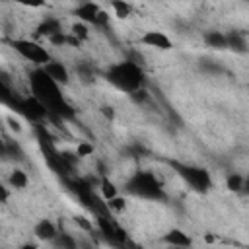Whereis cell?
<instances>
[{"mask_svg": "<svg viewBox=\"0 0 249 249\" xmlns=\"http://www.w3.org/2000/svg\"><path fill=\"white\" fill-rule=\"evenodd\" d=\"M105 76L117 89H121L124 93H132V91L144 88V82H146L144 70L140 68L138 62H132V60H123V62L111 64L107 68Z\"/></svg>", "mask_w": 249, "mask_h": 249, "instance_id": "obj_1", "label": "cell"}, {"mask_svg": "<svg viewBox=\"0 0 249 249\" xmlns=\"http://www.w3.org/2000/svg\"><path fill=\"white\" fill-rule=\"evenodd\" d=\"M126 191L130 195L150 198V200H163L165 193L161 189V183L152 171H136L128 181H126Z\"/></svg>", "mask_w": 249, "mask_h": 249, "instance_id": "obj_2", "label": "cell"}, {"mask_svg": "<svg viewBox=\"0 0 249 249\" xmlns=\"http://www.w3.org/2000/svg\"><path fill=\"white\" fill-rule=\"evenodd\" d=\"M29 84H31V95H33L35 99H39L45 107L62 97L60 86L54 84V82L43 72V68H35V70L31 72Z\"/></svg>", "mask_w": 249, "mask_h": 249, "instance_id": "obj_3", "label": "cell"}, {"mask_svg": "<svg viewBox=\"0 0 249 249\" xmlns=\"http://www.w3.org/2000/svg\"><path fill=\"white\" fill-rule=\"evenodd\" d=\"M10 45H12V49L16 53H19L25 60H29L31 64H35L39 68L53 60L51 58V53L45 47H41L39 43H35V41H29V39H12Z\"/></svg>", "mask_w": 249, "mask_h": 249, "instance_id": "obj_4", "label": "cell"}, {"mask_svg": "<svg viewBox=\"0 0 249 249\" xmlns=\"http://www.w3.org/2000/svg\"><path fill=\"white\" fill-rule=\"evenodd\" d=\"M173 167L177 169V173L187 181L189 187H193L195 191H208L212 187V179H210V173L202 167H195V165H185V163H177L173 161Z\"/></svg>", "mask_w": 249, "mask_h": 249, "instance_id": "obj_5", "label": "cell"}, {"mask_svg": "<svg viewBox=\"0 0 249 249\" xmlns=\"http://www.w3.org/2000/svg\"><path fill=\"white\" fill-rule=\"evenodd\" d=\"M19 113L25 115V117H27L29 121H33V123H41V121L47 119V115H49L47 107H45L39 99H35L33 95H31V97H21Z\"/></svg>", "mask_w": 249, "mask_h": 249, "instance_id": "obj_6", "label": "cell"}, {"mask_svg": "<svg viewBox=\"0 0 249 249\" xmlns=\"http://www.w3.org/2000/svg\"><path fill=\"white\" fill-rule=\"evenodd\" d=\"M138 41H140L142 45L152 47V49H158V51H169V49L173 47V41H171L163 31H156V29L146 31Z\"/></svg>", "mask_w": 249, "mask_h": 249, "instance_id": "obj_7", "label": "cell"}, {"mask_svg": "<svg viewBox=\"0 0 249 249\" xmlns=\"http://www.w3.org/2000/svg\"><path fill=\"white\" fill-rule=\"evenodd\" d=\"M43 68V72L54 82V84H58V86H66L68 82H70V72H68V68L62 64V62H58V60H51V62H47L45 66H41Z\"/></svg>", "mask_w": 249, "mask_h": 249, "instance_id": "obj_8", "label": "cell"}, {"mask_svg": "<svg viewBox=\"0 0 249 249\" xmlns=\"http://www.w3.org/2000/svg\"><path fill=\"white\" fill-rule=\"evenodd\" d=\"M161 241L171 245V247H177V249H185V247H191L193 245V239L189 233H185L183 230L179 228H171L169 231H165L161 235Z\"/></svg>", "mask_w": 249, "mask_h": 249, "instance_id": "obj_9", "label": "cell"}, {"mask_svg": "<svg viewBox=\"0 0 249 249\" xmlns=\"http://www.w3.org/2000/svg\"><path fill=\"white\" fill-rule=\"evenodd\" d=\"M101 12V8H99V4H95V2H82V4H78L76 6V10H74V14L78 16V21H82V23H93L95 25V19H97V14Z\"/></svg>", "mask_w": 249, "mask_h": 249, "instance_id": "obj_10", "label": "cell"}, {"mask_svg": "<svg viewBox=\"0 0 249 249\" xmlns=\"http://www.w3.org/2000/svg\"><path fill=\"white\" fill-rule=\"evenodd\" d=\"M33 233H35V237L41 239V241H54L56 235H58V230H56V226H54L53 220L43 218V220H39V222L35 224Z\"/></svg>", "mask_w": 249, "mask_h": 249, "instance_id": "obj_11", "label": "cell"}, {"mask_svg": "<svg viewBox=\"0 0 249 249\" xmlns=\"http://www.w3.org/2000/svg\"><path fill=\"white\" fill-rule=\"evenodd\" d=\"M60 31H62L60 21L54 19V18L43 19V21L37 25V29H35V33H37L39 37H45V39H49V37H53V35H56V33H60Z\"/></svg>", "mask_w": 249, "mask_h": 249, "instance_id": "obj_12", "label": "cell"}, {"mask_svg": "<svg viewBox=\"0 0 249 249\" xmlns=\"http://www.w3.org/2000/svg\"><path fill=\"white\" fill-rule=\"evenodd\" d=\"M0 103L8 105V107H12L14 111L19 113V103H21V99L8 88V84H6L4 80H0Z\"/></svg>", "mask_w": 249, "mask_h": 249, "instance_id": "obj_13", "label": "cell"}, {"mask_svg": "<svg viewBox=\"0 0 249 249\" xmlns=\"http://www.w3.org/2000/svg\"><path fill=\"white\" fill-rule=\"evenodd\" d=\"M226 45H228L230 49L237 51V53H245V47H247L245 37H243L241 33H237V31H231V33L226 35Z\"/></svg>", "mask_w": 249, "mask_h": 249, "instance_id": "obj_14", "label": "cell"}, {"mask_svg": "<svg viewBox=\"0 0 249 249\" xmlns=\"http://www.w3.org/2000/svg\"><path fill=\"white\" fill-rule=\"evenodd\" d=\"M117 195H119V191H117L115 183L109 181L107 177H101V179H99V196H101L103 200H109V198H113V196H117Z\"/></svg>", "mask_w": 249, "mask_h": 249, "instance_id": "obj_15", "label": "cell"}, {"mask_svg": "<svg viewBox=\"0 0 249 249\" xmlns=\"http://www.w3.org/2000/svg\"><path fill=\"white\" fill-rule=\"evenodd\" d=\"M204 41H206V45L212 47V49H226V47H228V45H226V35H224L222 31H208V33L204 35Z\"/></svg>", "mask_w": 249, "mask_h": 249, "instance_id": "obj_16", "label": "cell"}, {"mask_svg": "<svg viewBox=\"0 0 249 249\" xmlns=\"http://www.w3.org/2000/svg\"><path fill=\"white\" fill-rule=\"evenodd\" d=\"M8 183L14 189H25L27 187V175H25V171L23 169H14L10 173V177H8Z\"/></svg>", "mask_w": 249, "mask_h": 249, "instance_id": "obj_17", "label": "cell"}, {"mask_svg": "<svg viewBox=\"0 0 249 249\" xmlns=\"http://www.w3.org/2000/svg\"><path fill=\"white\" fill-rule=\"evenodd\" d=\"M111 8H113L115 16H117V18H121V19L128 18V16H130V12H132V6H130L128 2H124V0H113V2H111Z\"/></svg>", "mask_w": 249, "mask_h": 249, "instance_id": "obj_18", "label": "cell"}, {"mask_svg": "<svg viewBox=\"0 0 249 249\" xmlns=\"http://www.w3.org/2000/svg\"><path fill=\"white\" fill-rule=\"evenodd\" d=\"M226 187H228L230 191H233V193L243 191V187H245V179H243L241 175H237V173H231V175H228V179H226Z\"/></svg>", "mask_w": 249, "mask_h": 249, "instance_id": "obj_19", "label": "cell"}, {"mask_svg": "<svg viewBox=\"0 0 249 249\" xmlns=\"http://www.w3.org/2000/svg\"><path fill=\"white\" fill-rule=\"evenodd\" d=\"M70 35H72V37H76V39L82 43V41H86V39L89 37V29H88V25H86V23H82V21H76V23L72 25V31H70Z\"/></svg>", "mask_w": 249, "mask_h": 249, "instance_id": "obj_20", "label": "cell"}, {"mask_svg": "<svg viewBox=\"0 0 249 249\" xmlns=\"http://www.w3.org/2000/svg\"><path fill=\"white\" fill-rule=\"evenodd\" d=\"M18 158V160H21L23 158V150L19 148V144L16 142V140H8L6 138V158Z\"/></svg>", "mask_w": 249, "mask_h": 249, "instance_id": "obj_21", "label": "cell"}, {"mask_svg": "<svg viewBox=\"0 0 249 249\" xmlns=\"http://www.w3.org/2000/svg\"><path fill=\"white\" fill-rule=\"evenodd\" d=\"M54 241L58 243V247H60V249H78L76 239H74L72 235H68V233H58Z\"/></svg>", "mask_w": 249, "mask_h": 249, "instance_id": "obj_22", "label": "cell"}, {"mask_svg": "<svg viewBox=\"0 0 249 249\" xmlns=\"http://www.w3.org/2000/svg\"><path fill=\"white\" fill-rule=\"evenodd\" d=\"M107 202V208H109V212H123L124 208H126V202H124V198L123 196H113V198H109V200H105Z\"/></svg>", "mask_w": 249, "mask_h": 249, "instance_id": "obj_23", "label": "cell"}, {"mask_svg": "<svg viewBox=\"0 0 249 249\" xmlns=\"http://www.w3.org/2000/svg\"><path fill=\"white\" fill-rule=\"evenodd\" d=\"M91 154H93V146L89 142H80L78 144V148H76V156L78 158H88Z\"/></svg>", "mask_w": 249, "mask_h": 249, "instance_id": "obj_24", "label": "cell"}, {"mask_svg": "<svg viewBox=\"0 0 249 249\" xmlns=\"http://www.w3.org/2000/svg\"><path fill=\"white\" fill-rule=\"evenodd\" d=\"M49 43H51V45H54V47H64V45H68V35L60 31V33H56V35L49 37Z\"/></svg>", "mask_w": 249, "mask_h": 249, "instance_id": "obj_25", "label": "cell"}, {"mask_svg": "<svg viewBox=\"0 0 249 249\" xmlns=\"http://www.w3.org/2000/svg\"><path fill=\"white\" fill-rule=\"evenodd\" d=\"M128 95H130V99H132L134 103H138V105L144 103V101L150 97L148 91H146V88H140V89H136V91H132V93H128Z\"/></svg>", "mask_w": 249, "mask_h": 249, "instance_id": "obj_26", "label": "cell"}, {"mask_svg": "<svg viewBox=\"0 0 249 249\" xmlns=\"http://www.w3.org/2000/svg\"><path fill=\"white\" fill-rule=\"evenodd\" d=\"M76 72L80 74V78H82L84 82H89V80L93 78V70H91L89 66H86V64H80V66H76Z\"/></svg>", "mask_w": 249, "mask_h": 249, "instance_id": "obj_27", "label": "cell"}, {"mask_svg": "<svg viewBox=\"0 0 249 249\" xmlns=\"http://www.w3.org/2000/svg\"><path fill=\"white\" fill-rule=\"evenodd\" d=\"M74 222H76V226H80L84 231H93V224H91V222H88L84 216H76V218H74Z\"/></svg>", "mask_w": 249, "mask_h": 249, "instance_id": "obj_28", "label": "cell"}, {"mask_svg": "<svg viewBox=\"0 0 249 249\" xmlns=\"http://www.w3.org/2000/svg\"><path fill=\"white\" fill-rule=\"evenodd\" d=\"M95 25H97V27H107V25H109V14L101 10V12L97 14V19H95Z\"/></svg>", "mask_w": 249, "mask_h": 249, "instance_id": "obj_29", "label": "cell"}, {"mask_svg": "<svg viewBox=\"0 0 249 249\" xmlns=\"http://www.w3.org/2000/svg\"><path fill=\"white\" fill-rule=\"evenodd\" d=\"M6 123H8V126H10V130H14V132H21V130H23L21 123H19L16 117H8Z\"/></svg>", "mask_w": 249, "mask_h": 249, "instance_id": "obj_30", "label": "cell"}, {"mask_svg": "<svg viewBox=\"0 0 249 249\" xmlns=\"http://www.w3.org/2000/svg\"><path fill=\"white\" fill-rule=\"evenodd\" d=\"M8 198H10V191H8V187H4L0 183V202H6Z\"/></svg>", "mask_w": 249, "mask_h": 249, "instance_id": "obj_31", "label": "cell"}, {"mask_svg": "<svg viewBox=\"0 0 249 249\" xmlns=\"http://www.w3.org/2000/svg\"><path fill=\"white\" fill-rule=\"evenodd\" d=\"M101 113H103V115H105L109 121L115 117V111H113V107H107V105H103V107H101Z\"/></svg>", "mask_w": 249, "mask_h": 249, "instance_id": "obj_32", "label": "cell"}, {"mask_svg": "<svg viewBox=\"0 0 249 249\" xmlns=\"http://www.w3.org/2000/svg\"><path fill=\"white\" fill-rule=\"evenodd\" d=\"M76 245H78V249H93V245L88 239H80V241H76Z\"/></svg>", "mask_w": 249, "mask_h": 249, "instance_id": "obj_33", "label": "cell"}, {"mask_svg": "<svg viewBox=\"0 0 249 249\" xmlns=\"http://www.w3.org/2000/svg\"><path fill=\"white\" fill-rule=\"evenodd\" d=\"M0 158H6V138L0 136Z\"/></svg>", "mask_w": 249, "mask_h": 249, "instance_id": "obj_34", "label": "cell"}, {"mask_svg": "<svg viewBox=\"0 0 249 249\" xmlns=\"http://www.w3.org/2000/svg\"><path fill=\"white\" fill-rule=\"evenodd\" d=\"M124 247H126V249H144L142 245H138V243H134V241H130V239L124 243Z\"/></svg>", "mask_w": 249, "mask_h": 249, "instance_id": "obj_35", "label": "cell"}, {"mask_svg": "<svg viewBox=\"0 0 249 249\" xmlns=\"http://www.w3.org/2000/svg\"><path fill=\"white\" fill-rule=\"evenodd\" d=\"M21 249H39V247H37L35 243H23V245H21Z\"/></svg>", "mask_w": 249, "mask_h": 249, "instance_id": "obj_36", "label": "cell"}]
</instances>
